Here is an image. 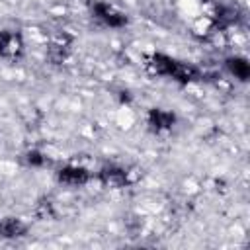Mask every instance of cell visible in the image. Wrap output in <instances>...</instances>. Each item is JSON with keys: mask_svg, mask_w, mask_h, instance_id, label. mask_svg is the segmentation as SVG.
<instances>
[{"mask_svg": "<svg viewBox=\"0 0 250 250\" xmlns=\"http://www.w3.org/2000/svg\"><path fill=\"white\" fill-rule=\"evenodd\" d=\"M88 172L82 166H66L59 172V180L66 186H82L88 182Z\"/></svg>", "mask_w": 250, "mask_h": 250, "instance_id": "obj_3", "label": "cell"}, {"mask_svg": "<svg viewBox=\"0 0 250 250\" xmlns=\"http://www.w3.org/2000/svg\"><path fill=\"white\" fill-rule=\"evenodd\" d=\"M152 66L158 74H164V76H172L176 80H182V82H188V80H193L197 78V70L189 64H184L176 59H170V57H164V55H154L152 57Z\"/></svg>", "mask_w": 250, "mask_h": 250, "instance_id": "obj_1", "label": "cell"}, {"mask_svg": "<svg viewBox=\"0 0 250 250\" xmlns=\"http://www.w3.org/2000/svg\"><path fill=\"white\" fill-rule=\"evenodd\" d=\"M100 178L104 184L107 186H115V188H121L127 184V172L123 168H115V166H107L100 172Z\"/></svg>", "mask_w": 250, "mask_h": 250, "instance_id": "obj_4", "label": "cell"}, {"mask_svg": "<svg viewBox=\"0 0 250 250\" xmlns=\"http://www.w3.org/2000/svg\"><path fill=\"white\" fill-rule=\"evenodd\" d=\"M229 68L234 76H238L240 80H246L248 74H250V68H248V62L244 59H230L229 61Z\"/></svg>", "mask_w": 250, "mask_h": 250, "instance_id": "obj_8", "label": "cell"}, {"mask_svg": "<svg viewBox=\"0 0 250 250\" xmlns=\"http://www.w3.org/2000/svg\"><path fill=\"white\" fill-rule=\"evenodd\" d=\"M20 51V37L10 31H0V55H16Z\"/></svg>", "mask_w": 250, "mask_h": 250, "instance_id": "obj_7", "label": "cell"}, {"mask_svg": "<svg viewBox=\"0 0 250 250\" xmlns=\"http://www.w3.org/2000/svg\"><path fill=\"white\" fill-rule=\"evenodd\" d=\"M92 12H94V16H96L100 21H104V23H105V25H109V27H119V25H123V23L127 21V20H125V16H123L121 12L113 10L111 6L104 4V2L94 4Z\"/></svg>", "mask_w": 250, "mask_h": 250, "instance_id": "obj_2", "label": "cell"}, {"mask_svg": "<svg viewBox=\"0 0 250 250\" xmlns=\"http://www.w3.org/2000/svg\"><path fill=\"white\" fill-rule=\"evenodd\" d=\"M0 234L4 238H18V236L25 234V225L20 219L8 217V219L0 221Z\"/></svg>", "mask_w": 250, "mask_h": 250, "instance_id": "obj_5", "label": "cell"}, {"mask_svg": "<svg viewBox=\"0 0 250 250\" xmlns=\"http://www.w3.org/2000/svg\"><path fill=\"white\" fill-rule=\"evenodd\" d=\"M148 123L152 125V129L162 131V129H170L174 123V115L164 111V109H152L148 115Z\"/></svg>", "mask_w": 250, "mask_h": 250, "instance_id": "obj_6", "label": "cell"}]
</instances>
